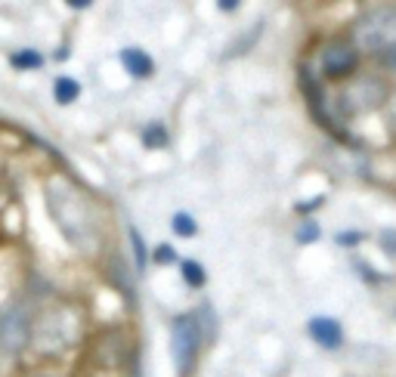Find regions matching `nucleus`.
Segmentation results:
<instances>
[{
	"label": "nucleus",
	"instance_id": "obj_1",
	"mask_svg": "<svg viewBox=\"0 0 396 377\" xmlns=\"http://www.w3.org/2000/svg\"><path fill=\"white\" fill-rule=\"evenodd\" d=\"M46 210H50L53 223L59 226V232L65 235V241L84 254H90L99 241V219L96 210L90 207V201L84 198V192L72 186L68 179H50L46 183Z\"/></svg>",
	"mask_w": 396,
	"mask_h": 377
},
{
	"label": "nucleus",
	"instance_id": "obj_2",
	"mask_svg": "<svg viewBox=\"0 0 396 377\" xmlns=\"http://www.w3.org/2000/svg\"><path fill=\"white\" fill-rule=\"evenodd\" d=\"M353 46L359 53H375L384 56L387 50L396 46V10L393 6H381L375 13L359 15L353 25Z\"/></svg>",
	"mask_w": 396,
	"mask_h": 377
},
{
	"label": "nucleus",
	"instance_id": "obj_3",
	"mask_svg": "<svg viewBox=\"0 0 396 377\" xmlns=\"http://www.w3.org/2000/svg\"><path fill=\"white\" fill-rule=\"evenodd\" d=\"M201 340H205V328H201L198 312H180L170 325V352L180 377H189L198 365L201 356Z\"/></svg>",
	"mask_w": 396,
	"mask_h": 377
},
{
	"label": "nucleus",
	"instance_id": "obj_4",
	"mask_svg": "<svg viewBox=\"0 0 396 377\" xmlns=\"http://www.w3.org/2000/svg\"><path fill=\"white\" fill-rule=\"evenodd\" d=\"M31 343V316L25 306H10L0 316V350L19 356Z\"/></svg>",
	"mask_w": 396,
	"mask_h": 377
},
{
	"label": "nucleus",
	"instance_id": "obj_5",
	"mask_svg": "<svg viewBox=\"0 0 396 377\" xmlns=\"http://www.w3.org/2000/svg\"><path fill=\"white\" fill-rule=\"evenodd\" d=\"M319 65H322L325 77H347L359 65V50L350 41H331V44H325Z\"/></svg>",
	"mask_w": 396,
	"mask_h": 377
},
{
	"label": "nucleus",
	"instance_id": "obj_6",
	"mask_svg": "<svg viewBox=\"0 0 396 377\" xmlns=\"http://www.w3.org/2000/svg\"><path fill=\"white\" fill-rule=\"evenodd\" d=\"M307 331L322 350H338L340 343H344V328H340L335 319H328V316H313L309 319V325H307Z\"/></svg>",
	"mask_w": 396,
	"mask_h": 377
},
{
	"label": "nucleus",
	"instance_id": "obj_7",
	"mask_svg": "<svg viewBox=\"0 0 396 377\" xmlns=\"http://www.w3.org/2000/svg\"><path fill=\"white\" fill-rule=\"evenodd\" d=\"M121 65L127 68L134 77H152L155 75V62L149 53H143L139 46H127V50H121Z\"/></svg>",
	"mask_w": 396,
	"mask_h": 377
},
{
	"label": "nucleus",
	"instance_id": "obj_8",
	"mask_svg": "<svg viewBox=\"0 0 396 377\" xmlns=\"http://www.w3.org/2000/svg\"><path fill=\"white\" fill-rule=\"evenodd\" d=\"M53 93H56V102H59V106H72V102L81 96V84H77L75 77H56V84H53Z\"/></svg>",
	"mask_w": 396,
	"mask_h": 377
},
{
	"label": "nucleus",
	"instance_id": "obj_9",
	"mask_svg": "<svg viewBox=\"0 0 396 377\" xmlns=\"http://www.w3.org/2000/svg\"><path fill=\"white\" fill-rule=\"evenodd\" d=\"M10 65L19 68V72H34V68L44 65V56L37 50H19L10 56Z\"/></svg>",
	"mask_w": 396,
	"mask_h": 377
},
{
	"label": "nucleus",
	"instance_id": "obj_10",
	"mask_svg": "<svg viewBox=\"0 0 396 377\" xmlns=\"http://www.w3.org/2000/svg\"><path fill=\"white\" fill-rule=\"evenodd\" d=\"M170 229H174V235H180V238H192V235L198 232V223L189 214H183L180 210V214L170 217Z\"/></svg>",
	"mask_w": 396,
	"mask_h": 377
},
{
	"label": "nucleus",
	"instance_id": "obj_11",
	"mask_svg": "<svg viewBox=\"0 0 396 377\" xmlns=\"http://www.w3.org/2000/svg\"><path fill=\"white\" fill-rule=\"evenodd\" d=\"M180 272H183V279H186V285L189 288H201L205 285V266H201L198 260H183V266H180Z\"/></svg>",
	"mask_w": 396,
	"mask_h": 377
},
{
	"label": "nucleus",
	"instance_id": "obj_12",
	"mask_svg": "<svg viewBox=\"0 0 396 377\" xmlns=\"http://www.w3.org/2000/svg\"><path fill=\"white\" fill-rule=\"evenodd\" d=\"M143 146L146 148H165L167 146V130L161 124H152V127L143 130Z\"/></svg>",
	"mask_w": 396,
	"mask_h": 377
},
{
	"label": "nucleus",
	"instance_id": "obj_13",
	"mask_svg": "<svg viewBox=\"0 0 396 377\" xmlns=\"http://www.w3.org/2000/svg\"><path fill=\"white\" fill-rule=\"evenodd\" d=\"M316 238H319V223H316V219H304L298 229V241L300 245H309V241H316Z\"/></svg>",
	"mask_w": 396,
	"mask_h": 377
},
{
	"label": "nucleus",
	"instance_id": "obj_14",
	"mask_svg": "<svg viewBox=\"0 0 396 377\" xmlns=\"http://www.w3.org/2000/svg\"><path fill=\"white\" fill-rule=\"evenodd\" d=\"M152 260L158 263V266H174L180 257H177V250L170 248V245H158V248H155V254H152Z\"/></svg>",
	"mask_w": 396,
	"mask_h": 377
},
{
	"label": "nucleus",
	"instance_id": "obj_15",
	"mask_svg": "<svg viewBox=\"0 0 396 377\" xmlns=\"http://www.w3.org/2000/svg\"><path fill=\"white\" fill-rule=\"evenodd\" d=\"M130 241H134V254H136V266L143 269L146 263H149V254H146V245H143V238H139V232L136 229H130Z\"/></svg>",
	"mask_w": 396,
	"mask_h": 377
},
{
	"label": "nucleus",
	"instance_id": "obj_16",
	"mask_svg": "<svg viewBox=\"0 0 396 377\" xmlns=\"http://www.w3.org/2000/svg\"><path fill=\"white\" fill-rule=\"evenodd\" d=\"M381 245H384L387 254H393V257H396V229L381 232Z\"/></svg>",
	"mask_w": 396,
	"mask_h": 377
},
{
	"label": "nucleus",
	"instance_id": "obj_17",
	"mask_svg": "<svg viewBox=\"0 0 396 377\" xmlns=\"http://www.w3.org/2000/svg\"><path fill=\"white\" fill-rule=\"evenodd\" d=\"M362 241V232H340L338 235V245H344V248H353V245H359Z\"/></svg>",
	"mask_w": 396,
	"mask_h": 377
},
{
	"label": "nucleus",
	"instance_id": "obj_18",
	"mask_svg": "<svg viewBox=\"0 0 396 377\" xmlns=\"http://www.w3.org/2000/svg\"><path fill=\"white\" fill-rule=\"evenodd\" d=\"M381 62H384L387 68H390V72H396V46H393V50H387V53H384Z\"/></svg>",
	"mask_w": 396,
	"mask_h": 377
},
{
	"label": "nucleus",
	"instance_id": "obj_19",
	"mask_svg": "<svg viewBox=\"0 0 396 377\" xmlns=\"http://www.w3.org/2000/svg\"><path fill=\"white\" fill-rule=\"evenodd\" d=\"M393 124H396V96H393Z\"/></svg>",
	"mask_w": 396,
	"mask_h": 377
}]
</instances>
